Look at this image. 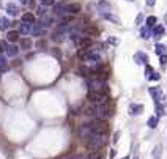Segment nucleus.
Segmentation results:
<instances>
[{"instance_id":"1","label":"nucleus","mask_w":167,"mask_h":159,"mask_svg":"<svg viewBox=\"0 0 167 159\" xmlns=\"http://www.w3.org/2000/svg\"><path fill=\"white\" fill-rule=\"evenodd\" d=\"M85 113L90 115V117H95L96 120H106V118H109L110 115H112V110H110L109 104H92L88 105V107L85 109Z\"/></svg>"},{"instance_id":"2","label":"nucleus","mask_w":167,"mask_h":159,"mask_svg":"<svg viewBox=\"0 0 167 159\" xmlns=\"http://www.w3.org/2000/svg\"><path fill=\"white\" fill-rule=\"evenodd\" d=\"M87 147L93 151L96 150H101L104 145L107 143V134L106 132H92V134L85 139Z\"/></svg>"},{"instance_id":"3","label":"nucleus","mask_w":167,"mask_h":159,"mask_svg":"<svg viewBox=\"0 0 167 159\" xmlns=\"http://www.w3.org/2000/svg\"><path fill=\"white\" fill-rule=\"evenodd\" d=\"M87 87H88V91H95V93H107V90H109L106 79L98 74L87 79Z\"/></svg>"},{"instance_id":"4","label":"nucleus","mask_w":167,"mask_h":159,"mask_svg":"<svg viewBox=\"0 0 167 159\" xmlns=\"http://www.w3.org/2000/svg\"><path fill=\"white\" fill-rule=\"evenodd\" d=\"M88 99L92 104H106L109 96L107 93H95V91H88Z\"/></svg>"},{"instance_id":"5","label":"nucleus","mask_w":167,"mask_h":159,"mask_svg":"<svg viewBox=\"0 0 167 159\" xmlns=\"http://www.w3.org/2000/svg\"><path fill=\"white\" fill-rule=\"evenodd\" d=\"M134 62L137 65H148V55L145 52H136L134 54Z\"/></svg>"},{"instance_id":"6","label":"nucleus","mask_w":167,"mask_h":159,"mask_svg":"<svg viewBox=\"0 0 167 159\" xmlns=\"http://www.w3.org/2000/svg\"><path fill=\"white\" fill-rule=\"evenodd\" d=\"M150 95L153 96L155 102H159V101H161V98L164 96V95H162V90H161L159 87H151V88H150Z\"/></svg>"},{"instance_id":"7","label":"nucleus","mask_w":167,"mask_h":159,"mask_svg":"<svg viewBox=\"0 0 167 159\" xmlns=\"http://www.w3.org/2000/svg\"><path fill=\"white\" fill-rule=\"evenodd\" d=\"M33 36H41V35H44L46 33V29L43 27L41 24H33L32 25V32H30Z\"/></svg>"},{"instance_id":"8","label":"nucleus","mask_w":167,"mask_h":159,"mask_svg":"<svg viewBox=\"0 0 167 159\" xmlns=\"http://www.w3.org/2000/svg\"><path fill=\"white\" fill-rule=\"evenodd\" d=\"M54 11H55V14H57L59 18H65L66 14H69L68 13V5H57Z\"/></svg>"},{"instance_id":"9","label":"nucleus","mask_w":167,"mask_h":159,"mask_svg":"<svg viewBox=\"0 0 167 159\" xmlns=\"http://www.w3.org/2000/svg\"><path fill=\"white\" fill-rule=\"evenodd\" d=\"M144 112V105L142 104H131L129 105V113L131 115H141Z\"/></svg>"},{"instance_id":"10","label":"nucleus","mask_w":167,"mask_h":159,"mask_svg":"<svg viewBox=\"0 0 167 159\" xmlns=\"http://www.w3.org/2000/svg\"><path fill=\"white\" fill-rule=\"evenodd\" d=\"M5 52H6V55H8V57H16V55L19 54V47L14 46V44H11V46H6Z\"/></svg>"},{"instance_id":"11","label":"nucleus","mask_w":167,"mask_h":159,"mask_svg":"<svg viewBox=\"0 0 167 159\" xmlns=\"http://www.w3.org/2000/svg\"><path fill=\"white\" fill-rule=\"evenodd\" d=\"M6 11H8L10 16H18V14H19V8H18V5H14V3H8V5H6Z\"/></svg>"},{"instance_id":"12","label":"nucleus","mask_w":167,"mask_h":159,"mask_svg":"<svg viewBox=\"0 0 167 159\" xmlns=\"http://www.w3.org/2000/svg\"><path fill=\"white\" fill-rule=\"evenodd\" d=\"M19 32H16V30H11V32H8V35H6V38H8V41L10 43H16L18 39H19Z\"/></svg>"},{"instance_id":"13","label":"nucleus","mask_w":167,"mask_h":159,"mask_svg":"<svg viewBox=\"0 0 167 159\" xmlns=\"http://www.w3.org/2000/svg\"><path fill=\"white\" fill-rule=\"evenodd\" d=\"M155 52H156V54L159 55V57H162V55H167V47L164 46V44H156L155 46Z\"/></svg>"},{"instance_id":"14","label":"nucleus","mask_w":167,"mask_h":159,"mask_svg":"<svg viewBox=\"0 0 167 159\" xmlns=\"http://www.w3.org/2000/svg\"><path fill=\"white\" fill-rule=\"evenodd\" d=\"M22 22L33 25L35 24V16L32 14V13H25V14H22Z\"/></svg>"},{"instance_id":"15","label":"nucleus","mask_w":167,"mask_h":159,"mask_svg":"<svg viewBox=\"0 0 167 159\" xmlns=\"http://www.w3.org/2000/svg\"><path fill=\"white\" fill-rule=\"evenodd\" d=\"M65 39V33H62V32H59V30H55L54 33H52V41H55V43H62Z\"/></svg>"},{"instance_id":"16","label":"nucleus","mask_w":167,"mask_h":159,"mask_svg":"<svg viewBox=\"0 0 167 159\" xmlns=\"http://www.w3.org/2000/svg\"><path fill=\"white\" fill-rule=\"evenodd\" d=\"M164 32H165V29L162 27V25H156V27L155 29H153V36H155V38H161L162 35H164Z\"/></svg>"},{"instance_id":"17","label":"nucleus","mask_w":167,"mask_h":159,"mask_svg":"<svg viewBox=\"0 0 167 159\" xmlns=\"http://www.w3.org/2000/svg\"><path fill=\"white\" fill-rule=\"evenodd\" d=\"M10 25H11V22H10L8 18H0V30H2V32L8 30Z\"/></svg>"},{"instance_id":"18","label":"nucleus","mask_w":167,"mask_h":159,"mask_svg":"<svg viewBox=\"0 0 167 159\" xmlns=\"http://www.w3.org/2000/svg\"><path fill=\"white\" fill-rule=\"evenodd\" d=\"M32 32V25L30 24H21V27H19V33L21 35H27V33H30Z\"/></svg>"},{"instance_id":"19","label":"nucleus","mask_w":167,"mask_h":159,"mask_svg":"<svg viewBox=\"0 0 167 159\" xmlns=\"http://www.w3.org/2000/svg\"><path fill=\"white\" fill-rule=\"evenodd\" d=\"M98 8L101 10V13H103V14H106V13H110V3L104 2V0L98 3Z\"/></svg>"},{"instance_id":"20","label":"nucleus","mask_w":167,"mask_h":159,"mask_svg":"<svg viewBox=\"0 0 167 159\" xmlns=\"http://www.w3.org/2000/svg\"><path fill=\"white\" fill-rule=\"evenodd\" d=\"M32 47V39L29 38H21V49L27 50V49H30Z\"/></svg>"},{"instance_id":"21","label":"nucleus","mask_w":167,"mask_h":159,"mask_svg":"<svg viewBox=\"0 0 167 159\" xmlns=\"http://www.w3.org/2000/svg\"><path fill=\"white\" fill-rule=\"evenodd\" d=\"M80 11V5L77 3H71V5H68V13L69 14H76V13Z\"/></svg>"},{"instance_id":"22","label":"nucleus","mask_w":167,"mask_h":159,"mask_svg":"<svg viewBox=\"0 0 167 159\" xmlns=\"http://www.w3.org/2000/svg\"><path fill=\"white\" fill-rule=\"evenodd\" d=\"M156 21H158V19H156L155 16L147 18V27H148V29H155L156 25H158V24H156Z\"/></svg>"},{"instance_id":"23","label":"nucleus","mask_w":167,"mask_h":159,"mask_svg":"<svg viewBox=\"0 0 167 159\" xmlns=\"http://www.w3.org/2000/svg\"><path fill=\"white\" fill-rule=\"evenodd\" d=\"M52 22H54V19L52 18H49V16H46V18H43V19H41V25H43V27L44 29H47V27H51V25H52Z\"/></svg>"},{"instance_id":"24","label":"nucleus","mask_w":167,"mask_h":159,"mask_svg":"<svg viewBox=\"0 0 167 159\" xmlns=\"http://www.w3.org/2000/svg\"><path fill=\"white\" fill-rule=\"evenodd\" d=\"M161 154H162V147L156 145L155 150H153V159H161Z\"/></svg>"},{"instance_id":"25","label":"nucleus","mask_w":167,"mask_h":159,"mask_svg":"<svg viewBox=\"0 0 167 159\" xmlns=\"http://www.w3.org/2000/svg\"><path fill=\"white\" fill-rule=\"evenodd\" d=\"M141 35H142V38H144V39H148V38L153 35V30H151V29H148V27H144V29H142V32H141Z\"/></svg>"},{"instance_id":"26","label":"nucleus","mask_w":167,"mask_h":159,"mask_svg":"<svg viewBox=\"0 0 167 159\" xmlns=\"http://www.w3.org/2000/svg\"><path fill=\"white\" fill-rule=\"evenodd\" d=\"M82 49H90V46H92V41H90V38H82V41H80V44H79Z\"/></svg>"},{"instance_id":"27","label":"nucleus","mask_w":167,"mask_h":159,"mask_svg":"<svg viewBox=\"0 0 167 159\" xmlns=\"http://www.w3.org/2000/svg\"><path fill=\"white\" fill-rule=\"evenodd\" d=\"M156 126H158V117H150L148 118V128L155 129Z\"/></svg>"},{"instance_id":"28","label":"nucleus","mask_w":167,"mask_h":159,"mask_svg":"<svg viewBox=\"0 0 167 159\" xmlns=\"http://www.w3.org/2000/svg\"><path fill=\"white\" fill-rule=\"evenodd\" d=\"M8 68V63H6V58L3 55H0V71H6Z\"/></svg>"},{"instance_id":"29","label":"nucleus","mask_w":167,"mask_h":159,"mask_svg":"<svg viewBox=\"0 0 167 159\" xmlns=\"http://www.w3.org/2000/svg\"><path fill=\"white\" fill-rule=\"evenodd\" d=\"M164 115V105H161L159 102H156V117H162Z\"/></svg>"},{"instance_id":"30","label":"nucleus","mask_w":167,"mask_h":159,"mask_svg":"<svg viewBox=\"0 0 167 159\" xmlns=\"http://www.w3.org/2000/svg\"><path fill=\"white\" fill-rule=\"evenodd\" d=\"M153 74H155V71H153V68H151L150 65H147V68H145V77H147V79H150Z\"/></svg>"},{"instance_id":"31","label":"nucleus","mask_w":167,"mask_h":159,"mask_svg":"<svg viewBox=\"0 0 167 159\" xmlns=\"http://www.w3.org/2000/svg\"><path fill=\"white\" fill-rule=\"evenodd\" d=\"M84 33H85V35H96V33H98V29H96V27H87Z\"/></svg>"},{"instance_id":"32","label":"nucleus","mask_w":167,"mask_h":159,"mask_svg":"<svg viewBox=\"0 0 167 159\" xmlns=\"http://www.w3.org/2000/svg\"><path fill=\"white\" fill-rule=\"evenodd\" d=\"M106 19H109V21H112V22H115V24H118V18H115L114 14H110V13H106V14H103Z\"/></svg>"},{"instance_id":"33","label":"nucleus","mask_w":167,"mask_h":159,"mask_svg":"<svg viewBox=\"0 0 167 159\" xmlns=\"http://www.w3.org/2000/svg\"><path fill=\"white\" fill-rule=\"evenodd\" d=\"M84 159H101V156H100V153H96V151H93V153H90V154H87Z\"/></svg>"},{"instance_id":"34","label":"nucleus","mask_w":167,"mask_h":159,"mask_svg":"<svg viewBox=\"0 0 167 159\" xmlns=\"http://www.w3.org/2000/svg\"><path fill=\"white\" fill-rule=\"evenodd\" d=\"M46 11H47V10L44 8V5H41V6L38 8V14H39V16H43V18H44V14H46Z\"/></svg>"},{"instance_id":"35","label":"nucleus","mask_w":167,"mask_h":159,"mask_svg":"<svg viewBox=\"0 0 167 159\" xmlns=\"http://www.w3.org/2000/svg\"><path fill=\"white\" fill-rule=\"evenodd\" d=\"M41 5H44V6H49V5H54L55 0H39Z\"/></svg>"},{"instance_id":"36","label":"nucleus","mask_w":167,"mask_h":159,"mask_svg":"<svg viewBox=\"0 0 167 159\" xmlns=\"http://www.w3.org/2000/svg\"><path fill=\"white\" fill-rule=\"evenodd\" d=\"M142 21H144V14L141 13V14H137V18H136V24H137V25H141Z\"/></svg>"},{"instance_id":"37","label":"nucleus","mask_w":167,"mask_h":159,"mask_svg":"<svg viewBox=\"0 0 167 159\" xmlns=\"http://www.w3.org/2000/svg\"><path fill=\"white\" fill-rule=\"evenodd\" d=\"M159 79H161V76H159L158 73H155V74H153V76L148 79V81H159Z\"/></svg>"},{"instance_id":"38","label":"nucleus","mask_w":167,"mask_h":159,"mask_svg":"<svg viewBox=\"0 0 167 159\" xmlns=\"http://www.w3.org/2000/svg\"><path fill=\"white\" fill-rule=\"evenodd\" d=\"M65 159H84L80 154H71V156H68V157H65Z\"/></svg>"},{"instance_id":"39","label":"nucleus","mask_w":167,"mask_h":159,"mask_svg":"<svg viewBox=\"0 0 167 159\" xmlns=\"http://www.w3.org/2000/svg\"><path fill=\"white\" fill-rule=\"evenodd\" d=\"M159 104L165 107V105H167V96H162V98H161V101H159Z\"/></svg>"},{"instance_id":"40","label":"nucleus","mask_w":167,"mask_h":159,"mask_svg":"<svg viewBox=\"0 0 167 159\" xmlns=\"http://www.w3.org/2000/svg\"><path fill=\"white\" fill-rule=\"evenodd\" d=\"M159 60H161V65H162V66H165V65H167V55H162Z\"/></svg>"},{"instance_id":"41","label":"nucleus","mask_w":167,"mask_h":159,"mask_svg":"<svg viewBox=\"0 0 167 159\" xmlns=\"http://www.w3.org/2000/svg\"><path fill=\"white\" fill-rule=\"evenodd\" d=\"M155 2H156V0H145V3L148 6H153V5H155Z\"/></svg>"},{"instance_id":"42","label":"nucleus","mask_w":167,"mask_h":159,"mask_svg":"<svg viewBox=\"0 0 167 159\" xmlns=\"http://www.w3.org/2000/svg\"><path fill=\"white\" fill-rule=\"evenodd\" d=\"M109 41H110V43H112V44H117V43H118V41H117V39H115V38H110V39H109Z\"/></svg>"},{"instance_id":"43","label":"nucleus","mask_w":167,"mask_h":159,"mask_svg":"<svg viewBox=\"0 0 167 159\" xmlns=\"http://www.w3.org/2000/svg\"><path fill=\"white\" fill-rule=\"evenodd\" d=\"M65 3H68V0H59V5H65Z\"/></svg>"},{"instance_id":"44","label":"nucleus","mask_w":167,"mask_h":159,"mask_svg":"<svg viewBox=\"0 0 167 159\" xmlns=\"http://www.w3.org/2000/svg\"><path fill=\"white\" fill-rule=\"evenodd\" d=\"M19 2H21L22 5H27V3H29V0H19Z\"/></svg>"},{"instance_id":"45","label":"nucleus","mask_w":167,"mask_h":159,"mask_svg":"<svg viewBox=\"0 0 167 159\" xmlns=\"http://www.w3.org/2000/svg\"><path fill=\"white\" fill-rule=\"evenodd\" d=\"M165 22H167V14H165Z\"/></svg>"},{"instance_id":"46","label":"nucleus","mask_w":167,"mask_h":159,"mask_svg":"<svg viewBox=\"0 0 167 159\" xmlns=\"http://www.w3.org/2000/svg\"><path fill=\"white\" fill-rule=\"evenodd\" d=\"M128 2H134V0H128Z\"/></svg>"},{"instance_id":"47","label":"nucleus","mask_w":167,"mask_h":159,"mask_svg":"<svg viewBox=\"0 0 167 159\" xmlns=\"http://www.w3.org/2000/svg\"><path fill=\"white\" fill-rule=\"evenodd\" d=\"M123 159H129V157H123Z\"/></svg>"},{"instance_id":"48","label":"nucleus","mask_w":167,"mask_h":159,"mask_svg":"<svg viewBox=\"0 0 167 159\" xmlns=\"http://www.w3.org/2000/svg\"><path fill=\"white\" fill-rule=\"evenodd\" d=\"M134 159H137V157H134Z\"/></svg>"}]
</instances>
